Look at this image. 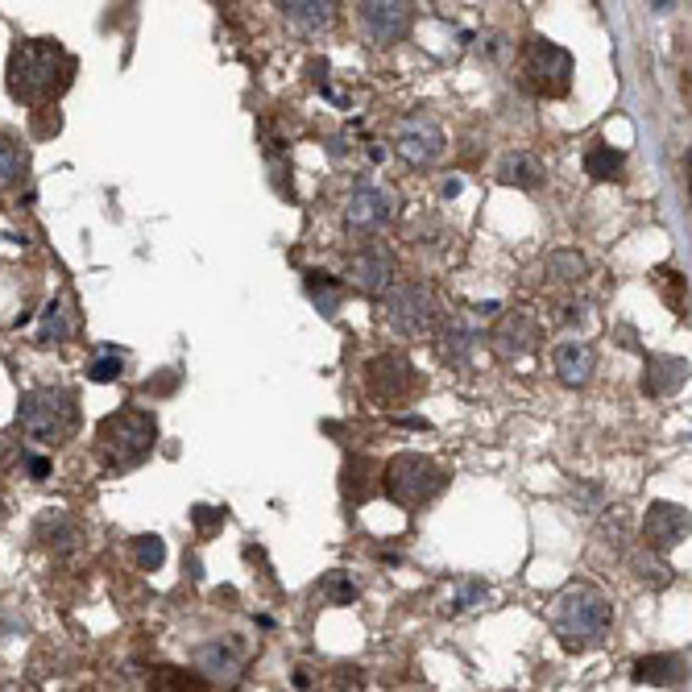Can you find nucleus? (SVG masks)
<instances>
[{"mask_svg":"<svg viewBox=\"0 0 692 692\" xmlns=\"http://www.w3.org/2000/svg\"><path fill=\"white\" fill-rule=\"evenodd\" d=\"M71 75H75V58L51 37L21 42L9 54V96L21 105H46L54 96H63L71 87Z\"/></svg>","mask_w":692,"mask_h":692,"instance_id":"1","label":"nucleus"},{"mask_svg":"<svg viewBox=\"0 0 692 692\" xmlns=\"http://www.w3.org/2000/svg\"><path fill=\"white\" fill-rule=\"evenodd\" d=\"M614 623V609L602 588L585 585V581H572L555 593L552 602V630L555 639L564 642L569 651H588V647H602Z\"/></svg>","mask_w":692,"mask_h":692,"instance_id":"2","label":"nucleus"},{"mask_svg":"<svg viewBox=\"0 0 692 692\" xmlns=\"http://www.w3.org/2000/svg\"><path fill=\"white\" fill-rule=\"evenodd\" d=\"M158 444V423L150 411H117L96 428V456L112 473L141 465Z\"/></svg>","mask_w":692,"mask_h":692,"instance_id":"3","label":"nucleus"},{"mask_svg":"<svg viewBox=\"0 0 692 692\" xmlns=\"http://www.w3.org/2000/svg\"><path fill=\"white\" fill-rule=\"evenodd\" d=\"M18 423L37 444H63L79 428V402L63 386H34L21 394Z\"/></svg>","mask_w":692,"mask_h":692,"instance_id":"4","label":"nucleus"},{"mask_svg":"<svg viewBox=\"0 0 692 692\" xmlns=\"http://www.w3.org/2000/svg\"><path fill=\"white\" fill-rule=\"evenodd\" d=\"M444 485H448V473L435 465L432 456L399 452V456H390V461L381 465L378 489H386V498H390L394 506L415 510V506L432 502L435 494H444Z\"/></svg>","mask_w":692,"mask_h":692,"instance_id":"5","label":"nucleus"},{"mask_svg":"<svg viewBox=\"0 0 692 692\" xmlns=\"http://www.w3.org/2000/svg\"><path fill=\"white\" fill-rule=\"evenodd\" d=\"M381 312H386V324L399 332V336H432L435 320H440V307H435V294L419 282H394L390 291L381 294Z\"/></svg>","mask_w":692,"mask_h":692,"instance_id":"6","label":"nucleus"},{"mask_svg":"<svg viewBox=\"0 0 692 692\" xmlns=\"http://www.w3.org/2000/svg\"><path fill=\"white\" fill-rule=\"evenodd\" d=\"M572 54L564 46H555L548 37H527L522 42V84L539 91V96H569L572 87Z\"/></svg>","mask_w":692,"mask_h":692,"instance_id":"7","label":"nucleus"},{"mask_svg":"<svg viewBox=\"0 0 692 692\" xmlns=\"http://www.w3.org/2000/svg\"><path fill=\"white\" fill-rule=\"evenodd\" d=\"M365 390L381 407H402V402H411L423 390V381H419L415 365L407 361L402 353H381V357L365 365Z\"/></svg>","mask_w":692,"mask_h":692,"instance_id":"8","label":"nucleus"},{"mask_svg":"<svg viewBox=\"0 0 692 692\" xmlns=\"http://www.w3.org/2000/svg\"><path fill=\"white\" fill-rule=\"evenodd\" d=\"M357 21H361L365 37L374 46H394V42L411 34L415 4H407V0H365V4H357Z\"/></svg>","mask_w":692,"mask_h":692,"instance_id":"9","label":"nucleus"},{"mask_svg":"<svg viewBox=\"0 0 692 692\" xmlns=\"http://www.w3.org/2000/svg\"><path fill=\"white\" fill-rule=\"evenodd\" d=\"M348 286H357L369 299H381V294L394 286L399 278V258L386 249V245H365L348 258Z\"/></svg>","mask_w":692,"mask_h":692,"instance_id":"10","label":"nucleus"},{"mask_svg":"<svg viewBox=\"0 0 692 692\" xmlns=\"http://www.w3.org/2000/svg\"><path fill=\"white\" fill-rule=\"evenodd\" d=\"M539 340H543V328H539V320L531 307H515V312L498 315V324L489 332V345L498 357L506 361H519L527 353H536Z\"/></svg>","mask_w":692,"mask_h":692,"instance_id":"11","label":"nucleus"},{"mask_svg":"<svg viewBox=\"0 0 692 692\" xmlns=\"http://www.w3.org/2000/svg\"><path fill=\"white\" fill-rule=\"evenodd\" d=\"M394 212H399V199L390 187H357L348 195L345 225L348 233H378L394 220Z\"/></svg>","mask_w":692,"mask_h":692,"instance_id":"12","label":"nucleus"},{"mask_svg":"<svg viewBox=\"0 0 692 692\" xmlns=\"http://www.w3.org/2000/svg\"><path fill=\"white\" fill-rule=\"evenodd\" d=\"M394 145H399V154L407 158L411 166H432L435 158L444 154L448 138H444V129L435 121H428V117H407V121L399 125V133H394Z\"/></svg>","mask_w":692,"mask_h":692,"instance_id":"13","label":"nucleus"},{"mask_svg":"<svg viewBox=\"0 0 692 692\" xmlns=\"http://www.w3.org/2000/svg\"><path fill=\"white\" fill-rule=\"evenodd\" d=\"M642 539L647 552H672L680 539H689V510L675 502H651L642 519Z\"/></svg>","mask_w":692,"mask_h":692,"instance_id":"14","label":"nucleus"},{"mask_svg":"<svg viewBox=\"0 0 692 692\" xmlns=\"http://www.w3.org/2000/svg\"><path fill=\"white\" fill-rule=\"evenodd\" d=\"M195 668L216 684H237L241 680V651L228 639H212L204 647H195Z\"/></svg>","mask_w":692,"mask_h":692,"instance_id":"15","label":"nucleus"},{"mask_svg":"<svg viewBox=\"0 0 692 692\" xmlns=\"http://www.w3.org/2000/svg\"><path fill=\"white\" fill-rule=\"evenodd\" d=\"M282 9V18L291 25L294 34H324L332 21H336V4L332 0H286V4H278Z\"/></svg>","mask_w":692,"mask_h":692,"instance_id":"16","label":"nucleus"},{"mask_svg":"<svg viewBox=\"0 0 692 692\" xmlns=\"http://www.w3.org/2000/svg\"><path fill=\"white\" fill-rule=\"evenodd\" d=\"M689 381V361L684 357H651L642 374V394L647 399H668Z\"/></svg>","mask_w":692,"mask_h":692,"instance_id":"17","label":"nucleus"},{"mask_svg":"<svg viewBox=\"0 0 692 692\" xmlns=\"http://www.w3.org/2000/svg\"><path fill=\"white\" fill-rule=\"evenodd\" d=\"M552 365H555V378L564 381V386H585V381L593 378L597 357H593V348H588L585 340H564V345L552 348Z\"/></svg>","mask_w":692,"mask_h":692,"instance_id":"18","label":"nucleus"},{"mask_svg":"<svg viewBox=\"0 0 692 692\" xmlns=\"http://www.w3.org/2000/svg\"><path fill=\"white\" fill-rule=\"evenodd\" d=\"M34 536L54 548V552H71V548H79V539H84V522L71 519L67 510H46L42 519L34 522Z\"/></svg>","mask_w":692,"mask_h":692,"instance_id":"19","label":"nucleus"},{"mask_svg":"<svg viewBox=\"0 0 692 692\" xmlns=\"http://www.w3.org/2000/svg\"><path fill=\"white\" fill-rule=\"evenodd\" d=\"M378 482H381V465L374 461V456H348L345 461V473H340V489H345V498L365 502V498H374V494H378Z\"/></svg>","mask_w":692,"mask_h":692,"instance_id":"20","label":"nucleus"},{"mask_svg":"<svg viewBox=\"0 0 692 692\" xmlns=\"http://www.w3.org/2000/svg\"><path fill=\"white\" fill-rule=\"evenodd\" d=\"M543 162L536 154H527V150H510V154L498 162V183L506 187H519V191H536L543 187Z\"/></svg>","mask_w":692,"mask_h":692,"instance_id":"21","label":"nucleus"},{"mask_svg":"<svg viewBox=\"0 0 692 692\" xmlns=\"http://www.w3.org/2000/svg\"><path fill=\"white\" fill-rule=\"evenodd\" d=\"M689 675V659L680 651H668V656H647L635 663V680L639 684H680Z\"/></svg>","mask_w":692,"mask_h":692,"instance_id":"22","label":"nucleus"},{"mask_svg":"<svg viewBox=\"0 0 692 692\" xmlns=\"http://www.w3.org/2000/svg\"><path fill=\"white\" fill-rule=\"evenodd\" d=\"M303 291H307V299L320 307V315H328V320L340 312V303H345V282L336 274H328V270H307V274H303Z\"/></svg>","mask_w":692,"mask_h":692,"instance_id":"23","label":"nucleus"},{"mask_svg":"<svg viewBox=\"0 0 692 692\" xmlns=\"http://www.w3.org/2000/svg\"><path fill=\"white\" fill-rule=\"evenodd\" d=\"M623 166H626L623 150H614V145H606V141H593V145H588V154H585L588 179H597V183L623 179Z\"/></svg>","mask_w":692,"mask_h":692,"instance_id":"24","label":"nucleus"},{"mask_svg":"<svg viewBox=\"0 0 692 692\" xmlns=\"http://www.w3.org/2000/svg\"><path fill=\"white\" fill-rule=\"evenodd\" d=\"M548 278H552V282H564V286L585 282L588 278L585 253H576V249H555L552 258H548Z\"/></svg>","mask_w":692,"mask_h":692,"instance_id":"25","label":"nucleus"},{"mask_svg":"<svg viewBox=\"0 0 692 692\" xmlns=\"http://www.w3.org/2000/svg\"><path fill=\"white\" fill-rule=\"evenodd\" d=\"M444 340H448V345H444V357H448L452 365H468L473 353H477V345H482V332L468 328V324H452Z\"/></svg>","mask_w":692,"mask_h":692,"instance_id":"26","label":"nucleus"},{"mask_svg":"<svg viewBox=\"0 0 692 692\" xmlns=\"http://www.w3.org/2000/svg\"><path fill=\"white\" fill-rule=\"evenodd\" d=\"M315 597H320L324 606H353V602H357V585L348 581L345 572H328V576L315 585Z\"/></svg>","mask_w":692,"mask_h":692,"instance_id":"27","label":"nucleus"},{"mask_svg":"<svg viewBox=\"0 0 692 692\" xmlns=\"http://www.w3.org/2000/svg\"><path fill=\"white\" fill-rule=\"evenodd\" d=\"M656 282L659 291H663V299H668V307H672L675 315H689V282H684V274H675L672 266H663V270H656Z\"/></svg>","mask_w":692,"mask_h":692,"instance_id":"28","label":"nucleus"},{"mask_svg":"<svg viewBox=\"0 0 692 692\" xmlns=\"http://www.w3.org/2000/svg\"><path fill=\"white\" fill-rule=\"evenodd\" d=\"M133 555H138L141 572H154V569H162V560H166V543H162L158 536H138L133 539Z\"/></svg>","mask_w":692,"mask_h":692,"instance_id":"29","label":"nucleus"},{"mask_svg":"<svg viewBox=\"0 0 692 692\" xmlns=\"http://www.w3.org/2000/svg\"><path fill=\"white\" fill-rule=\"evenodd\" d=\"M21 171H25V150L13 145V141H0V187L18 183Z\"/></svg>","mask_w":692,"mask_h":692,"instance_id":"30","label":"nucleus"},{"mask_svg":"<svg viewBox=\"0 0 692 692\" xmlns=\"http://www.w3.org/2000/svg\"><path fill=\"white\" fill-rule=\"evenodd\" d=\"M42 340H67L71 336V315H67V303H51L46 307V320H42V332H37Z\"/></svg>","mask_w":692,"mask_h":692,"instance_id":"31","label":"nucleus"},{"mask_svg":"<svg viewBox=\"0 0 692 692\" xmlns=\"http://www.w3.org/2000/svg\"><path fill=\"white\" fill-rule=\"evenodd\" d=\"M121 369H125L121 353H105L96 365H87V378L91 381H112V378H121Z\"/></svg>","mask_w":692,"mask_h":692,"instance_id":"32","label":"nucleus"},{"mask_svg":"<svg viewBox=\"0 0 692 692\" xmlns=\"http://www.w3.org/2000/svg\"><path fill=\"white\" fill-rule=\"evenodd\" d=\"M191 519H195V527H199V536H208L212 527H220V522H225V510H212V506H195V510H191Z\"/></svg>","mask_w":692,"mask_h":692,"instance_id":"33","label":"nucleus"},{"mask_svg":"<svg viewBox=\"0 0 692 692\" xmlns=\"http://www.w3.org/2000/svg\"><path fill=\"white\" fill-rule=\"evenodd\" d=\"M21 465L30 468V477H34V482H46V477H51V461H46V456H34V452H21Z\"/></svg>","mask_w":692,"mask_h":692,"instance_id":"34","label":"nucleus"},{"mask_svg":"<svg viewBox=\"0 0 692 692\" xmlns=\"http://www.w3.org/2000/svg\"><path fill=\"white\" fill-rule=\"evenodd\" d=\"M560 320H564V324H585V320H588V303H581V299H569V303H564V312H560Z\"/></svg>","mask_w":692,"mask_h":692,"instance_id":"35","label":"nucleus"},{"mask_svg":"<svg viewBox=\"0 0 692 692\" xmlns=\"http://www.w3.org/2000/svg\"><path fill=\"white\" fill-rule=\"evenodd\" d=\"M485 593V585H477V581H473V585H465V593H461V597H456V602H452V614H461V609H468V602H473V597H482Z\"/></svg>","mask_w":692,"mask_h":692,"instance_id":"36","label":"nucleus"},{"mask_svg":"<svg viewBox=\"0 0 692 692\" xmlns=\"http://www.w3.org/2000/svg\"><path fill=\"white\" fill-rule=\"evenodd\" d=\"M174 381H179V374H174V369H166V378H162V381L150 378V381H145V390H150V394H171Z\"/></svg>","mask_w":692,"mask_h":692,"instance_id":"37","label":"nucleus"}]
</instances>
